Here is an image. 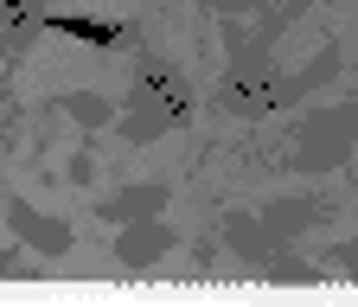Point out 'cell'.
Wrapping results in <instances>:
<instances>
[{"label":"cell","mask_w":358,"mask_h":307,"mask_svg":"<svg viewBox=\"0 0 358 307\" xmlns=\"http://www.w3.org/2000/svg\"><path fill=\"white\" fill-rule=\"evenodd\" d=\"M327 71H333V58H320L313 71H294V77L268 58V52H262V58H231V71H224V83H217L211 103H217L224 115H275V109L301 103Z\"/></svg>","instance_id":"6da1fadb"},{"label":"cell","mask_w":358,"mask_h":307,"mask_svg":"<svg viewBox=\"0 0 358 307\" xmlns=\"http://www.w3.org/2000/svg\"><path fill=\"white\" fill-rule=\"evenodd\" d=\"M192 115V83L179 77V64H166V58H141L134 64V90H128V115L115 122L128 141H154V135H166V128H179Z\"/></svg>","instance_id":"7a4b0ae2"},{"label":"cell","mask_w":358,"mask_h":307,"mask_svg":"<svg viewBox=\"0 0 358 307\" xmlns=\"http://www.w3.org/2000/svg\"><path fill=\"white\" fill-rule=\"evenodd\" d=\"M352 141H358V109L352 103H339V109H313L301 128H294V166H307V173H327V166H339L345 154H352Z\"/></svg>","instance_id":"3957f363"},{"label":"cell","mask_w":358,"mask_h":307,"mask_svg":"<svg viewBox=\"0 0 358 307\" xmlns=\"http://www.w3.org/2000/svg\"><path fill=\"white\" fill-rule=\"evenodd\" d=\"M45 20H52V0H0V58L32 52Z\"/></svg>","instance_id":"277c9868"},{"label":"cell","mask_w":358,"mask_h":307,"mask_svg":"<svg viewBox=\"0 0 358 307\" xmlns=\"http://www.w3.org/2000/svg\"><path fill=\"white\" fill-rule=\"evenodd\" d=\"M7 217H13V231H20L38 256H64V250H71V224H58V217H38L32 205H7Z\"/></svg>","instance_id":"5b68a950"},{"label":"cell","mask_w":358,"mask_h":307,"mask_svg":"<svg viewBox=\"0 0 358 307\" xmlns=\"http://www.w3.org/2000/svg\"><path fill=\"white\" fill-rule=\"evenodd\" d=\"M320 217H327L320 199H282V205H268V211H262V237H268V243H288L294 231L320 224Z\"/></svg>","instance_id":"8992f818"},{"label":"cell","mask_w":358,"mask_h":307,"mask_svg":"<svg viewBox=\"0 0 358 307\" xmlns=\"http://www.w3.org/2000/svg\"><path fill=\"white\" fill-rule=\"evenodd\" d=\"M166 243H173L166 224H154V217H134V224L122 231V243H115V256H122V262H154Z\"/></svg>","instance_id":"52a82bcc"},{"label":"cell","mask_w":358,"mask_h":307,"mask_svg":"<svg viewBox=\"0 0 358 307\" xmlns=\"http://www.w3.org/2000/svg\"><path fill=\"white\" fill-rule=\"evenodd\" d=\"M166 205V186H122L115 199H103V217H122V224H134V217H154Z\"/></svg>","instance_id":"ba28073f"},{"label":"cell","mask_w":358,"mask_h":307,"mask_svg":"<svg viewBox=\"0 0 358 307\" xmlns=\"http://www.w3.org/2000/svg\"><path fill=\"white\" fill-rule=\"evenodd\" d=\"M45 26L83 38V45H122V38H128V26H115V20H83V13H52Z\"/></svg>","instance_id":"9c48e42d"},{"label":"cell","mask_w":358,"mask_h":307,"mask_svg":"<svg viewBox=\"0 0 358 307\" xmlns=\"http://www.w3.org/2000/svg\"><path fill=\"white\" fill-rule=\"evenodd\" d=\"M64 109H71L77 122H109V103H103V97H64Z\"/></svg>","instance_id":"30bf717a"},{"label":"cell","mask_w":358,"mask_h":307,"mask_svg":"<svg viewBox=\"0 0 358 307\" xmlns=\"http://www.w3.org/2000/svg\"><path fill=\"white\" fill-rule=\"evenodd\" d=\"M327 269H339V276H358V243H333V250H327Z\"/></svg>","instance_id":"8fae6325"},{"label":"cell","mask_w":358,"mask_h":307,"mask_svg":"<svg viewBox=\"0 0 358 307\" xmlns=\"http://www.w3.org/2000/svg\"><path fill=\"white\" fill-rule=\"evenodd\" d=\"M211 7H217V13H231V20H243V13L262 7V0H211Z\"/></svg>","instance_id":"7c38bea8"},{"label":"cell","mask_w":358,"mask_h":307,"mask_svg":"<svg viewBox=\"0 0 358 307\" xmlns=\"http://www.w3.org/2000/svg\"><path fill=\"white\" fill-rule=\"evenodd\" d=\"M0 276H20V250H0Z\"/></svg>","instance_id":"4fadbf2b"},{"label":"cell","mask_w":358,"mask_h":307,"mask_svg":"<svg viewBox=\"0 0 358 307\" xmlns=\"http://www.w3.org/2000/svg\"><path fill=\"white\" fill-rule=\"evenodd\" d=\"M282 7H288V13H301V0H282Z\"/></svg>","instance_id":"5bb4252c"},{"label":"cell","mask_w":358,"mask_h":307,"mask_svg":"<svg viewBox=\"0 0 358 307\" xmlns=\"http://www.w3.org/2000/svg\"><path fill=\"white\" fill-rule=\"evenodd\" d=\"M0 199H7V192H0Z\"/></svg>","instance_id":"9a60e30c"}]
</instances>
